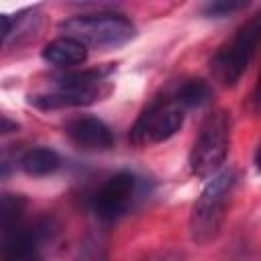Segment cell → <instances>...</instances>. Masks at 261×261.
<instances>
[{
    "mask_svg": "<svg viewBox=\"0 0 261 261\" xmlns=\"http://www.w3.org/2000/svg\"><path fill=\"white\" fill-rule=\"evenodd\" d=\"M112 69H114V65L108 63V65H100L94 69L67 73V75L59 77L49 92L35 94L29 98V102L43 110L94 104V102L102 100L104 94H108V88H104V82Z\"/></svg>",
    "mask_w": 261,
    "mask_h": 261,
    "instance_id": "cell-1",
    "label": "cell"
},
{
    "mask_svg": "<svg viewBox=\"0 0 261 261\" xmlns=\"http://www.w3.org/2000/svg\"><path fill=\"white\" fill-rule=\"evenodd\" d=\"M234 184H237V173L230 167L216 171L212 179L206 184L190 214V237L194 243L206 245L216 239L224 222L226 206L234 190Z\"/></svg>",
    "mask_w": 261,
    "mask_h": 261,
    "instance_id": "cell-2",
    "label": "cell"
},
{
    "mask_svg": "<svg viewBox=\"0 0 261 261\" xmlns=\"http://www.w3.org/2000/svg\"><path fill=\"white\" fill-rule=\"evenodd\" d=\"M230 145V112L212 110L200 124L190 151V169L196 177H212L220 171Z\"/></svg>",
    "mask_w": 261,
    "mask_h": 261,
    "instance_id": "cell-3",
    "label": "cell"
},
{
    "mask_svg": "<svg viewBox=\"0 0 261 261\" xmlns=\"http://www.w3.org/2000/svg\"><path fill=\"white\" fill-rule=\"evenodd\" d=\"M63 37L80 41L86 49H116L135 37V24L122 14H80L59 24Z\"/></svg>",
    "mask_w": 261,
    "mask_h": 261,
    "instance_id": "cell-4",
    "label": "cell"
},
{
    "mask_svg": "<svg viewBox=\"0 0 261 261\" xmlns=\"http://www.w3.org/2000/svg\"><path fill=\"white\" fill-rule=\"evenodd\" d=\"M259 37H261V16L257 14L237 31L230 45L222 47L212 57L210 67L218 82H222L224 86H234L241 80V75L245 73L257 51Z\"/></svg>",
    "mask_w": 261,
    "mask_h": 261,
    "instance_id": "cell-5",
    "label": "cell"
},
{
    "mask_svg": "<svg viewBox=\"0 0 261 261\" xmlns=\"http://www.w3.org/2000/svg\"><path fill=\"white\" fill-rule=\"evenodd\" d=\"M184 108L173 96L155 98L137 118L130 128V139L137 145H157L171 139L184 124Z\"/></svg>",
    "mask_w": 261,
    "mask_h": 261,
    "instance_id": "cell-6",
    "label": "cell"
},
{
    "mask_svg": "<svg viewBox=\"0 0 261 261\" xmlns=\"http://www.w3.org/2000/svg\"><path fill=\"white\" fill-rule=\"evenodd\" d=\"M143 194V181L133 171H118L110 175L92 196V208L104 222H114L126 216Z\"/></svg>",
    "mask_w": 261,
    "mask_h": 261,
    "instance_id": "cell-7",
    "label": "cell"
},
{
    "mask_svg": "<svg viewBox=\"0 0 261 261\" xmlns=\"http://www.w3.org/2000/svg\"><path fill=\"white\" fill-rule=\"evenodd\" d=\"M65 135L69 141L86 151H108L114 145L112 130L106 122L96 116H77L65 124Z\"/></svg>",
    "mask_w": 261,
    "mask_h": 261,
    "instance_id": "cell-8",
    "label": "cell"
},
{
    "mask_svg": "<svg viewBox=\"0 0 261 261\" xmlns=\"http://www.w3.org/2000/svg\"><path fill=\"white\" fill-rule=\"evenodd\" d=\"M0 253L4 261H45L43 247L29 224L2 232Z\"/></svg>",
    "mask_w": 261,
    "mask_h": 261,
    "instance_id": "cell-9",
    "label": "cell"
},
{
    "mask_svg": "<svg viewBox=\"0 0 261 261\" xmlns=\"http://www.w3.org/2000/svg\"><path fill=\"white\" fill-rule=\"evenodd\" d=\"M41 57L57 67H73L88 59V49L71 37H57L43 47Z\"/></svg>",
    "mask_w": 261,
    "mask_h": 261,
    "instance_id": "cell-10",
    "label": "cell"
},
{
    "mask_svg": "<svg viewBox=\"0 0 261 261\" xmlns=\"http://www.w3.org/2000/svg\"><path fill=\"white\" fill-rule=\"evenodd\" d=\"M20 169L31 175V177H43V175H49L53 171L59 169L61 165V157L55 149H49V147H33L29 149L20 161H18Z\"/></svg>",
    "mask_w": 261,
    "mask_h": 261,
    "instance_id": "cell-11",
    "label": "cell"
},
{
    "mask_svg": "<svg viewBox=\"0 0 261 261\" xmlns=\"http://www.w3.org/2000/svg\"><path fill=\"white\" fill-rule=\"evenodd\" d=\"M27 210H29V200L22 194L2 192L0 194V234L24 226Z\"/></svg>",
    "mask_w": 261,
    "mask_h": 261,
    "instance_id": "cell-12",
    "label": "cell"
},
{
    "mask_svg": "<svg viewBox=\"0 0 261 261\" xmlns=\"http://www.w3.org/2000/svg\"><path fill=\"white\" fill-rule=\"evenodd\" d=\"M173 100L184 108H200L204 104H208L212 100V86L206 80L200 77H192V80H184L175 92L171 94Z\"/></svg>",
    "mask_w": 261,
    "mask_h": 261,
    "instance_id": "cell-13",
    "label": "cell"
},
{
    "mask_svg": "<svg viewBox=\"0 0 261 261\" xmlns=\"http://www.w3.org/2000/svg\"><path fill=\"white\" fill-rule=\"evenodd\" d=\"M73 261H108V239L102 230H90L80 241Z\"/></svg>",
    "mask_w": 261,
    "mask_h": 261,
    "instance_id": "cell-14",
    "label": "cell"
},
{
    "mask_svg": "<svg viewBox=\"0 0 261 261\" xmlns=\"http://www.w3.org/2000/svg\"><path fill=\"white\" fill-rule=\"evenodd\" d=\"M247 6V2L243 0H214V2H208L202 12L210 18H222V16H230L232 12H239Z\"/></svg>",
    "mask_w": 261,
    "mask_h": 261,
    "instance_id": "cell-15",
    "label": "cell"
},
{
    "mask_svg": "<svg viewBox=\"0 0 261 261\" xmlns=\"http://www.w3.org/2000/svg\"><path fill=\"white\" fill-rule=\"evenodd\" d=\"M141 261H184V255L179 251H173V249H165V251H155L151 255H147L145 259Z\"/></svg>",
    "mask_w": 261,
    "mask_h": 261,
    "instance_id": "cell-16",
    "label": "cell"
},
{
    "mask_svg": "<svg viewBox=\"0 0 261 261\" xmlns=\"http://www.w3.org/2000/svg\"><path fill=\"white\" fill-rule=\"evenodd\" d=\"M16 130H18V122L14 118H10L8 114L0 112V137L10 135V133H16Z\"/></svg>",
    "mask_w": 261,
    "mask_h": 261,
    "instance_id": "cell-17",
    "label": "cell"
},
{
    "mask_svg": "<svg viewBox=\"0 0 261 261\" xmlns=\"http://www.w3.org/2000/svg\"><path fill=\"white\" fill-rule=\"evenodd\" d=\"M10 29H12V18L8 14H0V47L10 35Z\"/></svg>",
    "mask_w": 261,
    "mask_h": 261,
    "instance_id": "cell-18",
    "label": "cell"
}]
</instances>
